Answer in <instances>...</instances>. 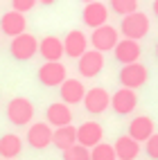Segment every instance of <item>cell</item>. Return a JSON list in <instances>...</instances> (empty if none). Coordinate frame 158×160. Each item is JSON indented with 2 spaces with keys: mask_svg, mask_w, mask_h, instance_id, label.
<instances>
[{
  "mask_svg": "<svg viewBox=\"0 0 158 160\" xmlns=\"http://www.w3.org/2000/svg\"><path fill=\"white\" fill-rule=\"evenodd\" d=\"M59 95H61V102L70 106V104L84 102V97H86V88H84V83L79 79H66L59 86Z\"/></svg>",
  "mask_w": 158,
  "mask_h": 160,
  "instance_id": "cell-17",
  "label": "cell"
},
{
  "mask_svg": "<svg viewBox=\"0 0 158 160\" xmlns=\"http://www.w3.org/2000/svg\"><path fill=\"white\" fill-rule=\"evenodd\" d=\"M106 18H109V9H106L104 2H97V0H95V2H88L84 7V12H81V20L93 29L106 25Z\"/></svg>",
  "mask_w": 158,
  "mask_h": 160,
  "instance_id": "cell-15",
  "label": "cell"
},
{
  "mask_svg": "<svg viewBox=\"0 0 158 160\" xmlns=\"http://www.w3.org/2000/svg\"><path fill=\"white\" fill-rule=\"evenodd\" d=\"M149 79V70H147L142 63H129V66H122L120 70V83L122 88H129V90H135L147 83Z\"/></svg>",
  "mask_w": 158,
  "mask_h": 160,
  "instance_id": "cell-3",
  "label": "cell"
},
{
  "mask_svg": "<svg viewBox=\"0 0 158 160\" xmlns=\"http://www.w3.org/2000/svg\"><path fill=\"white\" fill-rule=\"evenodd\" d=\"M135 106H138V95H135V90L120 88L118 92L111 95V108L118 113V115H129V113H133Z\"/></svg>",
  "mask_w": 158,
  "mask_h": 160,
  "instance_id": "cell-8",
  "label": "cell"
},
{
  "mask_svg": "<svg viewBox=\"0 0 158 160\" xmlns=\"http://www.w3.org/2000/svg\"><path fill=\"white\" fill-rule=\"evenodd\" d=\"M156 57H158V43H156Z\"/></svg>",
  "mask_w": 158,
  "mask_h": 160,
  "instance_id": "cell-31",
  "label": "cell"
},
{
  "mask_svg": "<svg viewBox=\"0 0 158 160\" xmlns=\"http://www.w3.org/2000/svg\"><path fill=\"white\" fill-rule=\"evenodd\" d=\"M63 160H90V149L81 147V144H75L63 151Z\"/></svg>",
  "mask_w": 158,
  "mask_h": 160,
  "instance_id": "cell-25",
  "label": "cell"
},
{
  "mask_svg": "<svg viewBox=\"0 0 158 160\" xmlns=\"http://www.w3.org/2000/svg\"><path fill=\"white\" fill-rule=\"evenodd\" d=\"M52 133L54 131H52V126L48 122H36L27 131V142L32 149H45L52 144Z\"/></svg>",
  "mask_w": 158,
  "mask_h": 160,
  "instance_id": "cell-13",
  "label": "cell"
},
{
  "mask_svg": "<svg viewBox=\"0 0 158 160\" xmlns=\"http://www.w3.org/2000/svg\"><path fill=\"white\" fill-rule=\"evenodd\" d=\"M63 52L70 57V59H79L84 57V52H88V38L84 32L79 29H70L66 38H63Z\"/></svg>",
  "mask_w": 158,
  "mask_h": 160,
  "instance_id": "cell-10",
  "label": "cell"
},
{
  "mask_svg": "<svg viewBox=\"0 0 158 160\" xmlns=\"http://www.w3.org/2000/svg\"><path fill=\"white\" fill-rule=\"evenodd\" d=\"M102 68H104V54L97 52V50H88V52H84V57L77 59V70H79L81 77H86V79L97 77L102 72Z\"/></svg>",
  "mask_w": 158,
  "mask_h": 160,
  "instance_id": "cell-7",
  "label": "cell"
},
{
  "mask_svg": "<svg viewBox=\"0 0 158 160\" xmlns=\"http://www.w3.org/2000/svg\"><path fill=\"white\" fill-rule=\"evenodd\" d=\"M113 149H115L118 160H135L138 153H140V142H135L129 135H120L118 140H115Z\"/></svg>",
  "mask_w": 158,
  "mask_h": 160,
  "instance_id": "cell-19",
  "label": "cell"
},
{
  "mask_svg": "<svg viewBox=\"0 0 158 160\" xmlns=\"http://www.w3.org/2000/svg\"><path fill=\"white\" fill-rule=\"evenodd\" d=\"M118 41H120V34H118V29L111 27V25H102L97 29H93V34H90L93 50L102 52V54H104V52H109V50H115Z\"/></svg>",
  "mask_w": 158,
  "mask_h": 160,
  "instance_id": "cell-5",
  "label": "cell"
},
{
  "mask_svg": "<svg viewBox=\"0 0 158 160\" xmlns=\"http://www.w3.org/2000/svg\"><path fill=\"white\" fill-rule=\"evenodd\" d=\"M145 151L151 160H158V133H154L149 140L145 142Z\"/></svg>",
  "mask_w": 158,
  "mask_h": 160,
  "instance_id": "cell-27",
  "label": "cell"
},
{
  "mask_svg": "<svg viewBox=\"0 0 158 160\" xmlns=\"http://www.w3.org/2000/svg\"><path fill=\"white\" fill-rule=\"evenodd\" d=\"M111 9L124 18L133 12H138V0H111Z\"/></svg>",
  "mask_w": 158,
  "mask_h": 160,
  "instance_id": "cell-24",
  "label": "cell"
},
{
  "mask_svg": "<svg viewBox=\"0 0 158 160\" xmlns=\"http://www.w3.org/2000/svg\"><path fill=\"white\" fill-rule=\"evenodd\" d=\"M102 138H104V129L97 122H84L77 129V144L86 147V149L97 147L102 142Z\"/></svg>",
  "mask_w": 158,
  "mask_h": 160,
  "instance_id": "cell-11",
  "label": "cell"
},
{
  "mask_svg": "<svg viewBox=\"0 0 158 160\" xmlns=\"http://www.w3.org/2000/svg\"><path fill=\"white\" fill-rule=\"evenodd\" d=\"M20 151H23V140L16 133H5L0 138V156L5 160H14Z\"/></svg>",
  "mask_w": 158,
  "mask_h": 160,
  "instance_id": "cell-22",
  "label": "cell"
},
{
  "mask_svg": "<svg viewBox=\"0 0 158 160\" xmlns=\"http://www.w3.org/2000/svg\"><path fill=\"white\" fill-rule=\"evenodd\" d=\"M38 54L45 61H59L66 52H63V41L57 36H45L43 41H38Z\"/></svg>",
  "mask_w": 158,
  "mask_h": 160,
  "instance_id": "cell-20",
  "label": "cell"
},
{
  "mask_svg": "<svg viewBox=\"0 0 158 160\" xmlns=\"http://www.w3.org/2000/svg\"><path fill=\"white\" fill-rule=\"evenodd\" d=\"M68 79L66 74V66L61 61H45L43 66L38 68V81L48 88H54V86H61L63 81Z\"/></svg>",
  "mask_w": 158,
  "mask_h": 160,
  "instance_id": "cell-4",
  "label": "cell"
},
{
  "mask_svg": "<svg viewBox=\"0 0 158 160\" xmlns=\"http://www.w3.org/2000/svg\"><path fill=\"white\" fill-rule=\"evenodd\" d=\"M52 144H54L57 149H61V151L75 147L77 144V129L72 124L61 126V129H54V133H52Z\"/></svg>",
  "mask_w": 158,
  "mask_h": 160,
  "instance_id": "cell-21",
  "label": "cell"
},
{
  "mask_svg": "<svg viewBox=\"0 0 158 160\" xmlns=\"http://www.w3.org/2000/svg\"><path fill=\"white\" fill-rule=\"evenodd\" d=\"M81 2H86V5H88V2H95V0H81Z\"/></svg>",
  "mask_w": 158,
  "mask_h": 160,
  "instance_id": "cell-30",
  "label": "cell"
},
{
  "mask_svg": "<svg viewBox=\"0 0 158 160\" xmlns=\"http://www.w3.org/2000/svg\"><path fill=\"white\" fill-rule=\"evenodd\" d=\"M7 117L14 126H25L34 117V104L27 97H14L7 104Z\"/></svg>",
  "mask_w": 158,
  "mask_h": 160,
  "instance_id": "cell-2",
  "label": "cell"
},
{
  "mask_svg": "<svg viewBox=\"0 0 158 160\" xmlns=\"http://www.w3.org/2000/svg\"><path fill=\"white\" fill-rule=\"evenodd\" d=\"M84 106H86V111L93 113V115H99L104 113L111 106V95L104 90V88H90L86 90V97H84Z\"/></svg>",
  "mask_w": 158,
  "mask_h": 160,
  "instance_id": "cell-12",
  "label": "cell"
},
{
  "mask_svg": "<svg viewBox=\"0 0 158 160\" xmlns=\"http://www.w3.org/2000/svg\"><path fill=\"white\" fill-rule=\"evenodd\" d=\"M38 2H41V5H54L57 0H38Z\"/></svg>",
  "mask_w": 158,
  "mask_h": 160,
  "instance_id": "cell-28",
  "label": "cell"
},
{
  "mask_svg": "<svg viewBox=\"0 0 158 160\" xmlns=\"http://www.w3.org/2000/svg\"><path fill=\"white\" fill-rule=\"evenodd\" d=\"M120 32L124 34V38H131V41H140L149 34V18L142 12H133L129 16L122 18V25Z\"/></svg>",
  "mask_w": 158,
  "mask_h": 160,
  "instance_id": "cell-1",
  "label": "cell"
},
{
  "mask_svg": "<svg viewBox=\"0 0 158 160\" xmlns=\"http://www.w3.org/2000/svg\"><path fill=\"white\" fill-rule=\"evenodd\" d=\"M151 7H154V14H156V18H158V0H154V5H151Z\"/></svg>",
  "mask_w": 158,
  "mask_h": 160,
  "instance_id": "cell-29",
  "label": "cell"
},
{
  "mask_svg": "<svg viewBox=\"0 0 158 160\" xmlns=\"http://www.w3.org/2000/svg\"><path fill=\"white\" fill-rule=\"evenodd\" d=\"M113 54H115V59H118L122 66H129V63H138V59H140V54H142V48H140L138 41L122 38V41H118Z\"/></svg>",
  "mask_w": 158,
  "mask_h": 160,
  "instance_id": "cell-9",
  "label": "cell"
},
{
  "mask_svg": "<svg viewBox=\"0 0 158 160\" xmlns=\"http://www.w3.org/2000/svg\"><path fill=\"white\" fill-rule=\"evenodd\" d=\"M48 124L50 126H54V129H61V126H68L72 122V111H70V106L68 104H63V102H54V104H50L48 106Z\"/></svg>",
  "mask_w": 158,
  "mask_h": 160,
  "instance_id": "cell-18",
  "label": "cell"
},
{
  "mask_svg": "<svg viewBox=\"0 0 158 160\" xmlns=\"http://www.w3.org/2000/svg\"><path fill=\"white\" fill-rule=\"evenodd\" d=\"M9 52H12V57L16 61H29L38 52V41L32 36V34H20V36L12 38Z\"/></svg>",
  "mask_w": 158,
  "mask_h": 160,
  "instance_id": "cell-6",
  "label": "cell"
},
{
  "mask_svg": "<svg viewBox=\"0 0 158 160\" xmlns=\"http://www.w3.org/2000/svg\"><path fill=\"white\" fill-rule=\"evenodd\" d=\"M38 2V0H12V9L18 14H27L34 9V5Z\"/></svg>",
  "mask_w": 158,
  "mask_h": 160,
  "instance_id": "cell-26",
  "label": "cell"
},
{
  "mask_svg": "<svg viewBox=\"0 0 158 160\" xmlns=\"http://www.w3.org/2000/svg\"><path fill=\"white\" fill-rule=\"evenodd\" d=\"M154 133H156L154 120H151V117H147V115L133 117L131 124H129V138H133L135 142H147Z\"/></svg>",
  "mask_w": 158,
  "mask_h": 160,
  "instance_id": "cell-16",
  "label": "cell"
},
{
  "mask_svg": "<svg viewBox=\"0 0 158 160\" xmlns=\"http://www.w3.org/2000/svg\"><path fill=\"white\" fill-rule=\"evenodd\" d=\"M90 160H118V156H115L113 144L99 142L97 147H93V149H90Z\"/></svg>",
  "mask_w": 158,
  "mask_h": 160,
  "instance_id": "cell-23",
  "label": "cell"
},
{
  "mask_svg": "<svg viewBox=\"0 0 158 160\" xmlns=\"http://www.w3.org/2000/svg\"><path fill=\"white\" fill-rule=\"evenodd\" d=\"M25 27H27V20H25V14H18V12H7L0 18V29L3 34H7L9 38H16L20 34H25Z\"/></svg>",
  "mask_w": 158,
  "mask_h": 160,
  "instance_id": "cell-14",
  "label": "cell"
}]
</instances>
